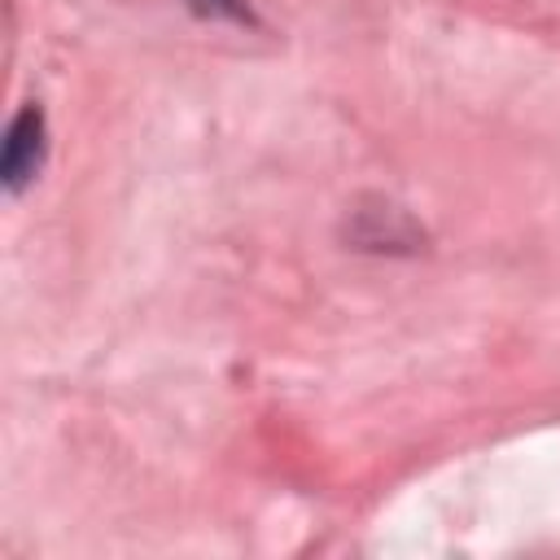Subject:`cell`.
<instances>
[{
  "label": "cell",
  "mask_w": 560,
  "mask_h": 560,
  "mask_svg": "<svg viewBox=\"0 0 560 560\" xmlns=\"http://www.w3.org/2000/svg\"><path fill=\"white\" fill-rule=\"evenodd\" d=\"M44 153H48L44 109H39V105H22V109H18V118H13V122H9V131H4V153H0L4 188H9V192H22V188L39 175Z\"/></svg>",
  "instance_id": "6da1fadb"
},
{
  "label": "cell",
  "mask_w": 560,
  "mask_h": 560,
  "mask_svg": "<svg viewBox=\"0 0 560 560\" xmlns=\"http://www.w3.org/2000/svg\"><path fill=\"white\" fill-rule=\"evenodd\" d=\"M197 13H206V18H232V22H245L249 18V9H245V0H188Z\"/></svg>",
  "instance_id": "7a4b0ae2"
}]
</instances>
